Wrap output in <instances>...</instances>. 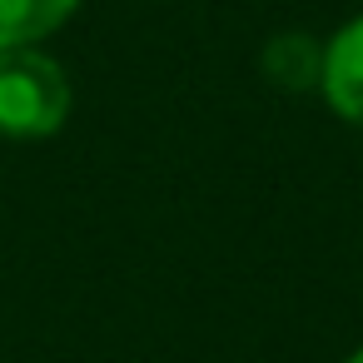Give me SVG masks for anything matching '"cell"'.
<instances>
[{"label":"cell","instance_id":"obj_2","mask_svg":"<svg viewBox=\"0 0 363 363\" xmlns=\"http://www.w3.org/2000/svg\"><path fill=\"white\" fill-rule=\"evenodd\" d=\"M318 90L328 95V105L363 130V16L353 26H343L328 50H323V75H318Z\"/></svg>","mask_w":363,"mask_h":363},{"label":"cell","instance_id":"obj_1","mask_svg":"<svg viewBox=\"0 0 363 363\" xmlns=\"http://www.w3.org/2000/svg\"><path fill=\"white\" fill-rule=\"evenodd\" d=\"M70 115V80L65 70L30 50H0V135L11 140H45Z\"/></svg>","mask_w":363,"mask_h":363},{"label":"cell","instance_id":"obj_3","mask_svg":"<svg viewBox=\"0 0 363 363\" xmlns=\"http://www.w3.org/2000/svg\"><path fill=\"white\" fill-rule=\"evenodd\" d=\"M264 75L279 85V90H308L318 85L323 75V45L313 35H274L269 50H264Z\"/></svg>","mask_w":363,"mask_h":363},{"label":"cell","instance_id":"obj_5","mask_svg":"<svg viewBox=\"0 0 363 363\" xmlns=\"http://www.w3.org/2000/svg\"><path fill=\"white\" fill-rule=\"evenodd\" d=\"M348 363H363V348H358V353H353V358H348Z\"/></svg>","mask_w":363,"mask_h":363},{"label":"cell","instance_id":"obj_4","mask_svg":"<svg viewBox=\"0 0 363 363\" xmlns=\"http://www.w3.org/2000/svg\"><path fill=\"white\" fill-rule=\"evenodd\" d=\"M70 11H75V0H0V50L50 35L55 26H65Z\"/></svg>","mask_w":363,"mask_h":363}]
</instances>
